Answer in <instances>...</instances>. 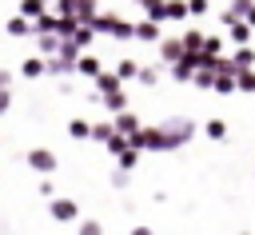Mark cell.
I'll use <instances>...</instances> for the list:
<instances>
[{
  "mask_svg": "<svg viewBox=\"0 0 255 235\" xmlns=\"http://www.w3.org/2000/svg\"><path fill=\"white\" fill-rule=\"evenodd\" d=\"M52 211H56V219H76V203H68V199H56Z\"/></svg>",
  "mask_w": 255,
  "mask_h": 235,
  "instance_id": "obj_1",
  "label": "cell"
},
{
  "mask_svg": "<svg viewBox=\"0 0 255 235\" xmlns=\"http://www.w3.org/2000/svg\"><path fill=\"white\" fill-rule=\"evenodd\" d=\"M32 167H40V171H52V155H44V151H32Z\"/></svg>",
  "mask_w": 255,
  "mask_h": 235,
  "instance_id": "obj_2",
  "label": "cell"
},
{
  "mask_svg": "<svg viewBox=\"0 0 255 235\" xmlns=\"http://www.w3.org/2000/svg\"><path fill=\"white\" fill-rule=\"evenodd\" d=\"M80 235H100V223H84V227H80Z\"/></svg>",
  "mask_w": 255,
  "mask_h": 235,
  "instance_id": "obj_3",
  "label": "cell"
},
{
  "mask_svg": "<svg viewBox=\"0 0 255 235\" xmlns=\"http://www.w3.org/2000/svg\"><path fill=\"white\" fill-rule=\"evenodd\" d=\"M131 235H151V231H131Z\"/></svg>",
  "mask_w": 255,
  "mask_h": 235,
  "instance_id": "obj_4",
  "label": "cell"
}]
</instances>
